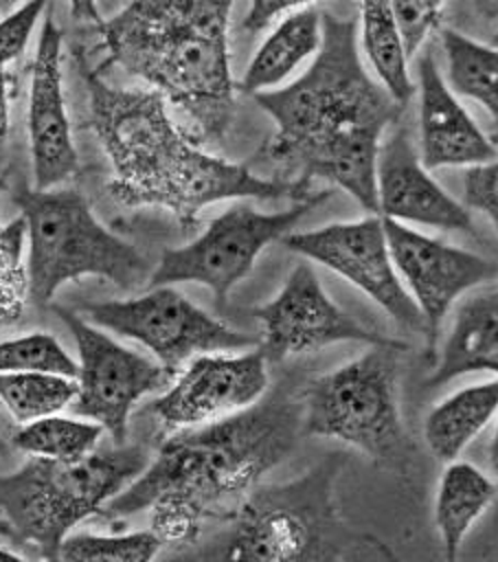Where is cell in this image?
<instances>
[{
	"label": "cell",
	"instance_id": "6da1fadb",
	"mask_svg": "<svg viewBox=\"0 0 498 562\" xmlns=\"http://www.w3.org/2000/svg\"><path fill=\"white\" fill-rule=\"evenodd\" d=\"M274 132L252 156L279 180H325L377 213L375 167L386 132L406 105L364 68L358 24L322 13V42L292 81L252 94Z\"/></svg>",
	"mask_w": 498,
	"mask_h": 562
},
{
	"label": "cell",
	"instance_id": "7a4b0ae2",
	"mask_svg": "<svg viewBox=\"0 0 498 562\" xmlns=\"http://www.w3.org/2000/svg\"><path fill=\"white\" fill-rule=\"evenodd\" d=\"M75 66L88 92L90 125L112 165L107 195L125 209L160 206L184 228L197 226L202 209L222 200H303L312 182L279 180L250 165L202 149L169 114L154 88H116L101 79L79 48Z\"/></svg>",
	"mask_w": 498,
	"mask_h": 562
},
{
	"label": "cell",
	"instance_id": "3957f363",
	"mask_svg": "<svg viewBox=\"0 0 498 562\" xmlns=\"http://www.w3.org/2000/svg\"><path fill=\"white\" fill-rule=\"evenodd\" d=\"M233 7L235 0H129L99 26L110 59L178 108L200 145L219 143L235 119Z\"/></svg>",
	"mask_w": 498,
	"mask_h": 562
},
{
	"label": "cell",
	"instance_id": "277c9868",
	"mask_svg": "<svg viewBox=\"0 0 498 562\" xmlns=\"http://www.w3.org/2000/svg\"><path fill=\"white\" fill-rule=\"evenodd\" d=\"M303 406L285 393L189 428L171 430L145 470L103 507V518L143 512L160 494H180L204 516L230 514L296 446Z\"/></svg>",
	"mask_w": 498,
	"mask_h": 562
},
{
	"label": "cell",
	"instance_id": "5b68a950",
	"mask_svg": "<svg viewBox=\"0 0 498 562\" xmlns=\"http://www.w3.org/2000/svg\"><path fill=\"white\" fill-rule=\"evenodd\" d=\"M342 465L344 454L331 452L287 483L257 485L233 512L230 529L204 555L261 562L393 558L382 540L340 518L333 485Z\"/></svg>",
	"mask_w": 498,
	"mask_h": 562
},
{
	"label": "cell",
	"instance_id": "8992f818",
	"mask_svg": "<svg viewBox=\"0 0 498 562\" xmlns=\"http://www.w3.org/2000/svg\"><path fill=\"white\" fill-rule=\"evenodd\" d=\"M136 443L92 450L81 461L31 457L0 474L2 531L39 558L57 560L61 542L81 520L103 516V507L149 463Z\"/></svg>",
	"mask_w": 498,
	"mask_h": 562
},
{
	"label": "cell",
	"instance_id": "52a82bcc",
	"mask_svg": "<svg viewBox=\"0 0 498 562\" xmlns=\"http://www.w3.org/2000/svg\"><path fill=\"white\" fill-rule=\"evenodd\" d=\"M13 202L26 224L29 303L50 307L61 285L99 277L121 290L149 279L147 259L97 220L77 189L18 184Z\"/></svg>",
	"mask_w": 498,
	"mask_h": 562
},
{
	"label": "cell",
	"instance_id": "ba28073f",
	"mask_svg": "<svg viewBox=\"0 0 498 562\" xmlns=\"http://www.w3.org/2000/svg\"><path fill=\"white\" fill-rule=\"evenodd\" d=\"M397 349L371 347L312 380L301 397L303 432L336 439L391 470L406 465Z\"/></svg>",
	"mask_w": 498,
	"mask_h": 562
},
{
	"label": "cell",
	"instance_id": "9c48e42d",
	"mask_svg": "<svg viewBox=\"0 0 498 562\" xmlns=\"http://www.w3.org/2000/svg\"><path fill=\"white\" fill-rule=\"evenodd\" d=\"M329 195L331 191L320 189L292 202L290 209L274 213L259 211L250 204L228 206L189 244L167 248L149 274L147 288L200 283L213 292L222 307L233 288L250 274L259 255L272 241H281L292 233V228Z\"/></svg>",
	"mask_w": 498,
	"mask_h": 562
},
{
	"label": "cell",
	"instance_id": "30bf717a",
	"mask_svg": "<svg viewBox=\"0 0 498 562\" xmlns=\"http://www.w3.org/2000/svg\"><path fill=\"white\" fill-rule=\"evenodd\" d=\"M90 323L143 345L173 375L195 356L241 351L259 340L191 303L173 285H151L145 294L83 305Z\"/></svg>",
	"mask_w": 498,
	"mask_h": 562
},
{
	"label": "cell",
	"instance_id": "8fae6325",
	"mask_svg": "<svg viewBox=\"0 0 498 562\" xmlns=\"http://www.w3.org/2000/svg\"><path fill=\"white\" fill-rule=\"evenodd\" d=\"M50 310L77 345L79 391L72 402L75 413L101 424L114 443H123L134 406L145 395L165 389L173 373L156 358L123 347L88 318L55 303Z\"/></svg>",
	"mask_w": 498,
	"mask_h": 562
},
{
	"label": "cell",
	"instance_id": "7c38bea8",
	"mask_svg": "<svg viewBox=\"0 0 498 562\" xmlns=\"http://www.w3.org/2000/svg\"><path fill=\"white\" fill-rule=\"evenodd\" d=\"M254 316L261 325L257 347L268 362H281L333 342H362L397 351L408 349L399 338L380 334L342 310L327 294L316 270L307 261H301L290 270L281 290L268 303L259 305Z\"/></svg>",
	"mask_w": 498,
	"mask_h": 562
},
{
	"label": "cell",
	"instance_id": "4fadbf2b",
	"mask_svg": "<svg viewBox=\"0 0 498 562\" xmlns=\"http://www.w3.org/2000/svg\"><path fill=\"white\" fill-rule=\"evenodd\" d=\"M281 244L347 279L397 325L423 334L421 312L395 270L380 213L351 222H333L314 231H292Z\"/></svg>",
	"mask_w": 498,
	"mask_h": 562
},
{
	"label": "cell",
	"instance_id": "5bb4252c",
	"mask_svg": "<svg viewBox=\"0 0 498 562\" xmlns=\"http://www.w3.org/2000/svg\"><path fill=\"white\" fill-rule=\"evenodd\" d=\"M384 231L395 270L421 312L428 349L434 351L448 312L469 290L494 281L498 263L388 217Z\"/></svg>",
	"mask_w": 498,
	"mask_h": 562
},
{
	"label": "cell",
	"instance_id": "9a60e30c",
	"mask_svg": "<svg viewBox=\"0 0 498 562\" xmlns=\"http://www.w3.org/2000/svg\"><path fill=\"white\" fill-rule=\"evenodd\" d=\"M268 384V358L259 347L244 353H200L149 402L147 413L169 432L200 426L257 404Z\"/></svg>",
	"mask_w": 498,
	"mask_h": 562
},
{
	"label": "cell",
	"instance_id": "2e32d148",
	"mask_svg": "<svg viewBox=\"0 0 498 562\" xmlns=\"http://www.w3.org/2000/svg\"><path fill=\"white\" fill-rule=\"evenodd\" d=\"M61 31L46 13L39 24L35 57L29 83V147L33 165V187L53 189L77 176L79 154L66 112L61 75Z\"/></svg>",
	"mask_w": 498,
	"mask_h": 562
},
{
	"label": "cell",
	"instance_id": "e0dca14e",
	"mask_svg": "<svg viewBox=\"0 0 498 562\" xmlns=\"http://www.w3.org/2000/svg\"><path fill=\"white\" fill-rule=\"evenodd\" d=\"M377 213L382 217L450 233L476 235L469 209L452 198L421 162L406 127L386 132L375 167Z\"/></svg>",
	"mask_w": 498,
	"mask_h": 562
},
{
	"label": "cell",
	"instance_id": "ac0fdd59",
	"mask_svg": "<svg viewBox=\"0 0 498 562\" xmlns=\"http://www.w3.org/2000/svg\"><path fill=\"white\" fill-rule=\"evenodd\" d=\"M419 158L426 169L474 167L498 156L487 132L469 116L430 50L417 53Z\"/></svg>",
	"mask_w": 498,
	"mask_h": 562
},
{
	"label": "cell",
	"instance_id": "d6986e66",
	"mask_svg": "<svg viewBox=\"0 0 498 562\" xmlns=\"http://www.w3.org/2000/svg\"><path fill=\"white\" fill-rule=\"evenodd\" d=\"M480 371L498 375V281L461 296L426 384L441 386Z\"/></svg>",
	"mask_w": 498,
	"mask_h": 562
},
{
	"label": "cell",
	"instance_id": "ffe728a7",
	"mask_svg": "<svg viewBox=\"0 0 498 562\" xmlns=\"http://www.w3.org/2000/svg\"><path fill=\"white\" fill-rule=\"evenodd\" d=\"M322 42V11L307 7L272 24L254 55L250 57L239 88L246 94L274 90L312 61Z\"/></svg>",
	"mask_w": 498,
	"mask_h": 562
},
{
	"label": "cell",
	"instance_id": "44dd1931",
	"mask_svg": "<svg viewBox=\"0 0 498 562\" xmlns=\"http://www.w3.org/2000/svg\"><path fill=\"white\" fill-rule=\"evenodd\" d=\"M498 494V485L476 465L452 459L445 463L434 494V527L443 555L456 560L459 551Z\"/></svg>",
	"mask_w": 498,
	"mask_h": 562
},
{
	"label": "cell",
	"instance_id": "7402d4cb",
	"mask_svg": "<svg viewBox=\"0 0 498 562\" xmlns=\"http://www.w3.org/2000/svg\"><path fill=\"white\" fill-rule=\"evenodd\" d=\"M498 415V375L443 397L423 419V439L437 461L448 463Z\"/></svg>",
	"mask_w": 498,
	"mask_h": 562
},
{
	"label": "cell",
	"instance_id": "603a6c76",
	"mask_svg": "<svg viewBox=\"0 0 498 562\" xmlns=\"http://www.w3.org/2000/svg\"><path fill=\"white\" fill-rule=\"evenodd\" d=\"M448 86L487 114V136L498 149V46L476 42L454 29L441 31Z\"/></svg>",
	"mask_w": 498,
	"mask_h": 562
},
{
	"label": "cell",
	"instance_id": "cb8c5ba5",
	"mask_svg": "<svg viewBox=\"0 0 498 562\" xmlns=\"http://www.w3.org/2000/svg\"><path fill=\"white\" fill-rule=\"evenodd\" d=\"M360 46L373 77L401 105L412 99L408 53L391 0H360Z\"/></svg>",
	"mask_w": 498,
	"mask_h": 562
},
{
	"label": "cell",
	"instance_id": "d4e9b609",
	"mask_svg": "<svg viewBox=\"0 0 498 562\" xmlns=\"http://www.w3.org/2000/svg\"><path fill=\"white\" fill-rule=\"evenodd\" d=\"M103 435V426L92 419L61 417L57 413L22 424L11 441L20 452L31 457H46L55 461H81L92 450Z\"/></svg>",
	"mask_w": 498,
	"mask_h": 562
},
{
	"label": "cell",
	"instance_id": "484cf974",
	"mask_svg": "<svg viewBox=\"0 0 498 562\" xmlns=\"http://www.w3.org/2000/svg\"><path fill=\"white\" fill-rule=\"evenodd\" d=\"M77 391V378L61 373H0V402L20 424L64 411L75 402Z\"/></svg>",
	"mask_w": 498,
	"mask_h": 562
},
{
	"label": "cell",
	"instance_id": "4316f807",
	"mask_svg": "<svg viewBox=\"0 0 498 562\" xmlns=\"http://www.w3.org/2000/svg\"><path fill=\"white\" fill-rule=\"evenodd\" d=\"M162 549L151 529L129 533H68L57 560H112V562H149Z\"/></svg>",
	"mask_w": 498,
	"mask_h": 562
},
{
	"label": "cell",
	"instance_id": "83f0119b",
	"mask_svg": "<svg viewBox=\"0 0 498 562\" xmlns=\"http://www.w3.org/2000/svg\"><path fill=\"white\" fill-rule=\"evenodd\" d=\"M24 241L26 224L22 215L0 224V327L18 323L29 303Z\"/></svg>",
	"mask_w": 498,
	"mask_h": 562
},
{
	"label": "cell",
	"instance_id": "f1b7e54d",
	"mask_svg": "<svg viewBox=\"0 0 498 562\" xmlns=\"http://www.w3.org/2000/svg\"><path fill=\"white\" fill-rule=\"evenodd\" d=\"M20 371H46L77 378L79 367L53 334L29 331L0 340V373Z\"/></svg>",
	"mask_w": 498,
	"mask_h": 562
},
{
	"label": "cell",
	"instance_id": "f546056e",
	"mask_svg": "<svg viewBox=\"0 0 498 562\" xmlns=\"http://www.w3.org/2000/svg\"><path fill=\"white\" fill-rule=\"evenodd\" d=\"M149 529L162 547H191L202 533L204 512L180 494H160L151 501Z\"/></svg>",
	"mask_w": 498,
	"mask_h": 562
},
{
	"label": "cell",
	"instance_id": "4dcf8cb0",
	"mask_svg": "<svg viewBox=\"0 0 498 562\" xmlns=\"http://www.w3.org/2000/svg\"><path fill=\"white\" fill-rule=\"evenodd\" d=\"M53 0H24L0 18V70H7L29 46L37 22Z\"/></svg>",
	"mask_w": 498,
	"mask_h": 562
},
{
	"label": "cell",
	"instance_id": "1f68e13d",
	"mask_svg": "<svg viewBox=\"0 0 498 562\" xmlns=\"http://www.w3.org/2000/svg\"><path fill=\"white\" fill-rule=\"evenodd\" d=\"M408 57L417 55L439 29L448 0H391Z\"/></svg>",
	"mask_w": 498,
	"mask_h": 562
},
{
	"label": "cell",
	"instance_id": "d6a6232c",
	"mask_svg": "<svg viewBox=\"0 0 498 562\" xmlns=\"http://www.w3.org/2000/svg\"><path fill=\"white\" fill-rule=\"evenodd\" d=\"M463 200L469 211L483 213L498 233V156L467 169L463 180Z\"/></svg>",
	"mask_w": 498,
	"mask_h": 562
},
{
	"label": "cell",
	"instance_id": "836d02e7",
	"mask_svg": "<svg viewBox=\"0 0 498 562\" xmlns=\"http://www.w3.org/2000/svg\"><path fill=\"white\" fill-rule=\"evenodd\" d=\"M318 2H325V0H250L248 11L241 20V29L246 33H259L272 26L274 22H279L281 18L294 11L314 7Z\"/></svg>",
	"mask_w": 498,
	"mask_h": 562
},
{
	"label": "cell",
	"instance_id": "e575fe53",
	"mask_svg": "<svg viewBox=\"0 0 498 562\" xmlns=\"http://www.w3.org/2000/svg\"><path fill=\"white\" fill-rule=\"evenodd\" d=\"M11 90H13L11 72L0 70V176L4 171L9 134H11Z\"/></svg>",
	"mask_w": 498,
	"mask_h": 562
},
{
	"label": "cell",
	"instance_id": "d590c367",
	"mask_svg": "<svg viewBox=\"0 0 498 562\" xmlns=\"http://www.w3.org/2000/svg\"><path fill=\"white\" fill-rule=\"evenodd\" d=\"M68 9H70V15L75 20L92 22L97 29L103 24V18H101L97 0H68Z\"/></svg>",
	"mask_w": 498,
	"mask_h": 562
},
{
	"label": "cell",
	"instance_id": "8d00e7d4",
	"mask_svg": "<svg viewBox=\"0 0 498 562\" xmlns=\"http://www.w3.org/2000/svg\"><path fill=\"white\" fill-rule=\"evenodd\" d=\"M474 11L485 20H498V0H469Z\"/></svg>",
	"mask_w": 498,
	"mask_h": 562
},
{
	"label": "cell",
	"instance_id": "74e56055",
	"mask_svg": "<svg viewBox=\"0 0 498 562\" xmlns=\"http://www.w3.org/2000/svg\"><path fill=\"white\" fill-rule=\"evenodd\" d=\"M489 461H491L494 474L498 476V424H496V432H494V439H491V446H489Z\"/></svg>",
	"mask_w": 498,
	"mask_h": 562
},
{
	"label": "cell",
	"instance_id": "f35d334b",
	"mask_svg": "<svg viewBox=\"0 0 498 562\" xmlns=\"http://www.w3.org/2000/svg\"><path fill=\"white\" fill-rule=\"evenodd\" d=\"M22 555L15 549H9L4 544H0V560H20Z\"/></svg>",
	"mask_w": 498,
	"mask_h": 562
},
{
	"label": "cell",
	"instance_id": "ab89813d",
	"mask_svg": "<svg viewBox=\"0 0 498 562\" xmlns=\"http://www.w3.org/2000/svg\"><path fill=\"white\" fill-rule=\"evenodd\" d=\"M24 0H0V13L4 15V13H9L11 9H15L18 4H22Z\"/></svg>",
	"mask_w": 498,
	"mask_h": 562
},
{
	"label": "cell",
	"instance_id": "60d3db41",
	"mask_svg": "<svg viewBox=\"0 0 498 562\" xmlns=\"http://www.w3.org/2000/svg\"><path fill=\"white\" fill-rule=\"evenodd\" d=\"M9 452V448H7V441L2 439V435H0V457H4Z\"/></svg>",
	"mask_w": 498,
	"mask_h": 562
},
{
	"label": "cell",
	"instance_id": "b9f144b4",
	"mask_svg": "<svg viewBox=\"0 0 498 562\" xmlns=\"http://www.w3.org/2000/svg\"><path fill=\"white\" fill-rule=\"evenodd\" d=\"M489 44H491V46H498V31H496V33H494V35H491V40H489Z\"/></svg>",
	"mask_w": 498,
	"mask_h": 562
},
{
	"label": "cell",
	"instance_id": "7bdbcfd3",
	"mask_svg": "<svg viewBox=\"0 0 498 562\" xmlns=\"http://www.w3.org/2000/svg\"><path fill=\"white\" fill-rule=\"evenodd\" d=\"M2 189H4V178L0 176V191H2Z\"/></svg>",
	"mask_w": 498,
	"mask_h": 562
}]
</instances>
